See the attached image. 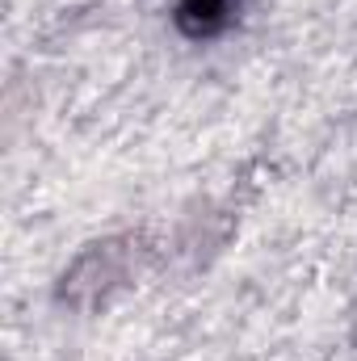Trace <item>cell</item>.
<instances>
[{"label": "cell", "instance_id": "cell-1", "mask_svg": "<svg viewBox=\"0 0 357 361\" xmlns=\"http://www.w3.org/2000/svg\"><path fill=\"white\" fill-rule=\"evenodd\" d=\"M231 21V4L227 0H181L177 25L189 38H210Z\"/></svg>", "mask_w": 357, "mask_h": 361}]
</instances>
